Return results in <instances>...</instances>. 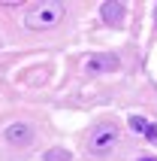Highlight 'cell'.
I'll list each match as a JSON object with an SVG mask.
<instances>
[{"label":"cell","instance_id":"cell-8","mask_svg":"<svg viewBox=\"0 0 157 161\" xmlns=\"http://www.w3.org/2000/svg\"><path fill=\"white\" fill-rule=\"evenodd\" d=\"M139 161H157V158H139Z\"/></svg>","mask_w":157,"mask_h":161},{"label":"cell","instance_id":"cell-10","mask_svg":"<svg viewBox=\"0 0 157 161\" xmlns=\"http://www.w3.org/2000/svg\"><path fill=\"white\" fill-rule=\"evenodd\" d=\"M0 49H3V40H0Z\"/></svg>","mask_w":157,"mask_h":161},{"label":"cell","instance_id":"cell-6","mask_svg":"<svg viewBox=\"0 0 157 161\" xmlns=\"http://www.w3.org/2000/svg\"><path fill=\"white\" fill-rule=\"evenodd\" d=\"M130 128H133V131H139V134H145L148 140H157V128L151 125V122H145L142 116H133L130 119Z\"/></svg>","mask_w":157,"mask_h":161},{"label":"cell","instance_id":"cell-9","mask_svg":"<svg viewBox=\"0 0 157 161\" xmlns=\"http://www.w3.org/2000/svg\"><path fill=\"white\" fill-rule=\"evenodd\" d=\"M154 18H157V6H154Z\"/></svg>","mask_w":157,"mask_h":161},{"label":"cell","instance_id":"cell-3","mask_svg":"<svg viewBox=\"0 0 157 161\" xmlns=\"http://www.w3.org/2000/svg\"><path fill=\"white\" fill-rule=\"evenodd\" d=\"M3 137H6V143H12V146H24V143L33 140V128H30V122H12V125H6Z\"/></svg>","mask_w":157,"mask_h":161},{"label":"cell","instance_id":"cell-2","mask_svg":"<svg viewBox=\"0 0 157 161\" xmlns=\"http://www.w3.org/2000/svg\"><path fill=\"white\" fill-rule=\"evenodd\" d=\"M115 140H118V131H115L112 125H100L94 131V137H91V152L94 155H106L115 146Z\"/></svg>","mask_w":157,"mask_h":161},{"label":"cell","instance_id":"cell-1","mask_svg":"<svg viewBox=\"0 0 157 161\" xmlns=\"http://www.w3.org/2000/svg\"><path fill=\"white\" fill-rule=\"evenodd\" d=\"M61 18H63V6L61 3H58V0H43V3H36V6L27 9L24 25L30 27V31H48V27H54Z\"/></svg>","mask_w":157,"mask_h":161},{"label":"cell","instance_id":"cell-5","mask_svg":"<svg viewBox=\"0 0 157 161\" xmlns=\"http://www.w3.org/2000/svg\"><path fill=\"white\" fill-rule=\"evenodd\" d=\"M124 3L121 0H106L103 6H100V18H103L106 25H121V18H124Z\"/></svg>","mask_w":157,"mask_h":161},{"label":"cell","instance_id":"cell-4","mask_svg":"<svg viewBox=\"0 0 157 161\" xmlns=\"http://www.w3.org/2000/svg\"><path fill=\"white\" fill-rule=\"evenodd\" d=\"M112 70H118V58L115 55H94L85 64V73H112Z\"/></svg>","mask_w":157,"mask_h":161},{"label":"cell","instance_id":"cell-7","mask_svg":"<svg viewBox=\"0 0 157 161\" xmlns=\"http://www.w3.org/2000/svg\"><path fill=\"white\" fill-rule=\"evenodd\" d=\"M45 161H73L70 152H63V149H48L45 152Z\"/></svg>","mask_w":157,"mask_h":161}]
</instances>
